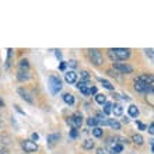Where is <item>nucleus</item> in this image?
Here are the masks:
<instances>
[{
	"label": "nucleus",
	"mask_w": 154,
	"mask_h": 154,
	"mask_svg": "<svg viewBox=\"0 0 154 154\" xmlns=\"http://www.w3.org/2000/svg\"><path fill=\"white\" fill-rule=\"evenodd\" d=\"M55 55H56L57 59H62V53H60V51H55Z\"/></svg>",
	"instance_id": "72a5a7b5"
},
{
	"label": "nucleus",
	"mask_w": 154,
	"mask_h": 154,
	"mask_svg": "<svg viewBox=\"0 0 154 154\" xmlns=\"http://www.w3.org/2000/svg\"><path fill=\"white\" fill-rule=\"evenodd\" d=\"M132 55V51L126 48H111L108 49V56L112 62H121V60H126L129 59Z\"/></svg>",
	"instance_id": "f257e3e1"
},
{
	"label": "nucleus",
	"mask_w": 154,
	"mask_h": 154,
	"mask_svg": "<svg viewBox=\"0 0 154 154\" xmlns=\"http://www.w3.org/2000/svg\"><path fill=\"white\" fill-rule=\"evenodd\" d=\"M69 65L72 66V67H76V66H77V62H76V60H72V62L69 63Z\"/></svg>",
	"instance_id": "e433bc0d"
},
{
	"label": "nucleus",
	"mask_w": 154,
	"mask_h": 154,
	"mask_svg": "<svg viewBox=\"0 0 154 154\" xmlns=\"http://www.w3.org/2000/svg\"><path fill=\"white\" fill-rule=\"evenodd\" d=\"M95 102L100 104V105H104L106 102V95H104V94H95Z\"/></svg>",
	"instance_id": "a211bd4d"
},
{
	"label": "nucleus",
	"mask_w": 154,
	"mask_h": 154,
	"mask_svg": "<svg viewBox=\"0 0 154 154\" xmlns=\"http://www.w3.org/2000/svg\"><path fill=\"white\" fill-rule=\"evenodd\" d=\"M93 136H95V137H101L102 134H104V130L101 129V128H93Z\"/></svg>",
	"instance_id": "4be33fe9"
},
{
	"label": "nucleus",
	"mask_w": 154,
	"mask_h": 154,
	"mask_svg": "<svg viewBox=\"0 0 154 154\" xmlns=\"http://www.w3.org/2000/svg\"><path fill=\"white\" fill-rule=\"evenodd\" d=\"M128 112H129V115L132 118H137L139 116V109L136 105H130L129 108H128Z\"/></svg>",
	"instance_id": "f3484780"
},
{
	"label": "nucleus",
	"mask_w": 154,
	"mask_h": 154,
	"mask_svg": "<svg viewBox=\"0 0 154 154\" xmlns=\"http://www.w3.org/2000/svg\"><path fill=\"white\" fill-rule=\"evenodd\" d=\"M17 93L20 94V97L24 100V101H27L28 104H32L34 102V100H32V97H31V94L27 91V90H24V88H18L17 90Z\"/></svg>",
	"instance_id": "6e6552de"
},
{
	"label": "nucleus",
	"mask_w": 154,
	"mask_h": 154,
	"mask_svg": "<svg viewBox=\"0 0 154 154\" xmlns=\"http://www.w3.org/2000/svg\"><path fill=\"white\" fill-rule=\"evenodd\" d=\"M59 139H60V134L59 133H52V134H48L46 142H48L49 144H55L56 142H59Z\"/></svg>",
	"instance_id": "f8f14e48"
},
{
	"label": "nucleus",
	"mask_w": 154,
	"mask_h": 154,
	"mask_svg": "<svg viewBox=\"0 0 154 154\" xmlns=\"http://www.w3.org/2000/svg\"><path fill=\"white\" fill-rule=\"evenodd\" d=\"M0 154H8L7 149H0Z\"/></svg>",
	"instance_id": "c9c22d12"
},
{
	"label": "nucleus",
	"mask_w": 154,
	"mask_h": 154,
	"mask_svg": "<svg viewBox=\"0 0 154 154\" xmlns=\"http://www.w3.org/2000/svg\"><path fill=\"white\" fill-rule=\"evenodd\" d=\"M132 142L134 143V144H136V146H142L143 143H144V140H143V136L142 134H133V136H132Z\"/></svg>",
	"instance_id": "ddd939ff"
},
{
	"label": "nucleus",
	"mask_w": 154,
	"mask_h": 154,
	"mask_svg": "<svg viewBox=\"0 0 154 154\" xmlns=\"http://www.w3.org/2000/svg\"><path fill=\"white\" fill-rule=\"evenodd\" d=\"M134 90L137 93H153V85H147L137 79H134Z\"/></svg>",
	"instance_id": "423d86ee"
},
{
	"label": "nucleus",
	"mask_w": 154,
	"mask_h": 154,
	"mask_svg": "<svg viewBox=\"0 0 154 154\" xmlns=\"http://www.w3.org/2000/svg\"><path fill=\"white\" fill-rule=\"evenodd\" d=\"M21 147L25 150V153H35L38 150V144L35 142H32V140H23Z\"/></svg>",
	"instance_id": "0eeeda50"
},
{
	"label": "nucleus",
	"mask_w": 154,
	"mask_h": 154,
	"mask_svg": "<svg viewBox=\"0 0 154 154\" xmlns=\"http://www.w3.org/2000/svg\"><path fill=\"white\" fill-rule=\"evenodd\" d=\"M77 136H79V130H77L76 128H72V129H70V137H72V139H76Z\"/></svg>",
	"instance_id": "a878e982"
},
{
	"label": "nucleus",
	"mask_w": 154,
	"mask_h": 154,
	"mask_svg": "<svg viewBox=\"0 0 154 154\" xmlns=\"http://www.w3.org/2000/svg\"><path fill=\"white\" fill-rule=\"evenodd\" d=\"M111 112H112V104H111V102H105V104H104V112H102V114L109 115Z\"/></svg>",
	"instance_id": "412c9836"
},
{
	"label": "nucleus",
	"mask_w": 154,
	"mask_h": 154,
	"mask_svg": "<svg viewBox=\"0 0 154 154\" xmlns=\"http://www.w3.org/2000/svg\"><path fill=\"white\" fill-rule=\"evenodd\" d=\"M108 125L115 130H121V123L118 121H115V119H108Z\"/></svg>",
	"instance_id": "6ab92c4d"
},
{
	"label": "nucleus",
	"mask_w": 154,
	"mask_h": 154,
	"mask_svg": "<svg viewBox=\"0 0 154 154\" xmlns=\"http://www.w3.org/2000/svg\"><path fill=\"white\" fill-rule=\"evenodd\" d=\"M154 125H153V123H150V126H149V133H150V134H153L154 133Z\"/></svg>",
	"instance_id": "2f4dec72"
},
{
	"label": "nucleus",
	"mask_w": 154,
	"mask_h": 154,
	"mask_svg": "<svg viewBox=\"0 0 154 154\" xmlns=\"http://www.w3.org/2000/svg\"><path fill=\"white\" fill-rule=\"evenodd\" d=\"M67 123L69 125H72V128H80L81 125H83V115H81V112H74L72 116L67 118Z\"/></svg>",
	"instance_id": "20e7f679"
},
{
	"label": "nucleus",
	"mask_w": 154,
	"mask_h": 154,
	"mask_svg": "<svg viewBox=\"0 0 154 154\" xmlns=\"http://www.w3.org/2000/svg\"><path fill=\"white\" fill-rule=\"evenodd\" d=\"M101 83H102V85H104V88H106V90H111V91L114 90V85L111 84V83H109V81H108V80H104V79H101Z\"/></svg>",
	"instance_id": "5701e85b"
},
{
	"label": "nucleus",
	"mask_w": 154,
	"mask_h": 154,
	"mask_svg": "<svg viewBox=\"0 0 154 154\" xmlns=\"http://www.w3.org/2000/svg\"><path fill=\"white\" fill-rule=\"evenodd\" d=\"M122 122H123V123H128V122H129V119H128V118H123V119H122Z\"/></svg>",
	"instance_id": "ea45409f"
},
{
	"label": "nucleus",
	"mask_w": 154,
	"mask_h": 154,
	"mask_svg": "<svg viewBox=\"0 0 154 154\" xmlns=\"http://www.w3.org/2000/svg\"><path fill=\"white\" fill-rule=\"evenodd\" d=\"M93 94H97V87H90V95H93Z\"/></svg>",
	"instance_id": "c756f323"
},
{
	"label": "nucleus",
	"mask_w": 154,
	"mask_h": 154,
	"mask_svg": "<svg viewBox=\"0 0 154 154\" xmlns=\"http://www.w3.org/2000/svg\"><path fill=\"white\" fill-rule=\"evenodd\" d=\"M59 69H60V70H65V69H66V63H65V62H60V65H59Z\"/></svg>",
	"instance_id": "473e14b6"
},
{
	"label": "nucleus",
	"mask_w": 154,
	"mask_h": 154,
	"mask_svg": "<svg viewBox=\"0 0 154 154\" xmlns=\"http://www.w3.org/2000/svg\"><path fill=\"white\" fill-rule=\"evenodd\" d=\"M136 125L139 126V129H140V130H146V125H144V123H142L140 121H136Z\"/></svg>",
	"instance_id": "c85d7f7f"
},
{
	"label": "nucleus",
	"mask_w": 154,
	"mask_h": 154,
	"mask_svg": "<svg viewBox=\"0 0 154 154\" xmlns=\"http://www.w3.org/2000/svg\"><path fill=\"white\" fill-rule=\"evenodd\" d=\"M112 112L115 114V116H121L123 114V108L119 104H115V105H112Z\"/></svg>",
	"instance_id": "dca6fc26"
},
{
	"label": "nucleus",
	"mask_w": 154,
	"mask_h": 154,
	"mask_svg": "<svg viewBox=\"0 0 154 154\" xmlns=\"http://www.w3.org/2000/svg\"><path fill=\"white\" fill-rule=\"evenodd\" d=\"M81 80L90 81V73L87 72V70H83V72H81Z\"/></svg>",
	"instance_id": "393cba45"
},
{
	"label": "nucleus",
	"mask_w": 154,
	"mask_h": 154,
	"mask_svg": "<svg viewBox=\"0 0 154 154\" xmlns=\"http://www.w3.org/2000/svg\"><path fill=\"white\" fill-rule=\"evenodd\" d=\"M136 79L147 85H153V76H151V74H140V76L136 77Z\"/></svg>",
	"instance_id": "9d476101"
},
{
	"label": "nucleus",
	"mask_w": 154,
	"mask_h": 154,
	"mask_svg": "<svg viewBox=\"0 0 154 154\" xmlns=\"http://www.w3.org/2000/svg\"><path fill=\"white\" fill-rule=\"evenodd\" d=\"M18 67H20V70H28L29 69V63L27 59H21L20 63H18Z\"/></svg>",
	"instance_id": "aec40b11"
},
{
	"label": "nucleus",
	"mask_w": 154,
	"mask_h": 154,
	"mask_svg": "<svg viewBox=\"0 0 154 154\" xmlns=\"http://www.w3.org/2000/svg\"><path fill=\"white\" fill-rule=\"evenodd\" d=\"M144 52H146V56L147 57H150L151 60H153V49H146V51H144Z\"/></svg>",
	"instance_id": "cd10ccee"
},
{
	"label": "nucleus",
	"mask_w": 154,
	"mask_h": 154,
	"mask_svg": "<svg viewBox=\"0 0 154 154\" xmlns=\"http://www.w3.org/2000/svg\"><path fill=\"white\" fill-rule=\"evenodd\" d=\"M49 88L52 94H57L62 90V81L59 77L56 76H51L49 77Z\"/></svg>",
	"instance_id": "7ed1b4c3"
},
{
	"label": "nucleus",
	"mask_w": 154,
	"mask_h": 154,
	"mask_svg": "<svg viewBox=\"0 0 154 154\" xmlns=\"http://www.w3.org/2000/svg\"><path fill=\"white\" fill-rule=\"evenodd\" d=\"M87 125L88 126H93V128H97V125H98V121L97 119H95V118H88V119H87Z\"/></svg>",
	"instance_id": "b1692460"
},
{
	"label": "nucleus",
	"mask_w": 154,
	"mask_h": 154,
	"mask_svg": "<svg viewBox=\"0 0 154 154\" xmlns=\"http://www.w3.org/2000/svg\"><path fill=\"white\" fill-rule=\"evenodd\" d=\"M0 106H4V101H3V98L0 97Z\"/></svg>",
	"instance_id": "58836bf2"
},
{
	"label": "nucleus",
	"mask_w": 154,
	"mask_h": 154,
	"mask_svg": "<svg viewBox=\"0 0 154 154\" xmlns=\"http://www.w3.org/2000/svg\"><path fill=\"white\" fill-rule=\"evenodd\" d=\"M38 139H39L38 133H32V142H35V140H38Z\"/></svg>",
	"instance_id": "f704fd0d"
},
{
	"label": "nucleus",
	"mask_w": 154,
	"mask_h": 154,
	"mask_svg": "<svg viewBox=\"0 0 154 154\" xmlns=\"http://www.w3.org/2000/svg\"><path fill=\"white\" fill-rule=\"evenodd\" d=\"M123 100H125V101H130V97L125 94V95H123Z\"/></svg>",
	"instance_id": "4c0bfd02"
},
{
	"label": "nucleus",
	"mask_w": 154,
	"mask_h": 154,
	"mask_svg": "<svg viewBox=\"0 0 154 154\" xmlns=\"http://www.w3.org/2000/svg\"><path fill=\"white\" fill-rule=\"evenodd\" d=\"M63 101H65L67 105H73L76 100H74V95H73V94H69V93H67V94H65V95H63Z\"/></svg>",
	"instance_id": "4468645a"
},
{
	"label": "nucleus",
	"mask_w": 154,
	"mask_h": 154,
	"mask_svg": "<svg viewBox=\"0 0 154 154\" xmlns=\"http://www.w3.org/2000/svg\"><path fill=\"white\" fill-rule=\"evenodd\" d=\"M94 146H95V143H94L91 139H87V140L83 142V149H84V150H93Z\"/></svg>",
	"instance_id": "2eb2a0df"
},
{
	"label": "nucleus",
	"mask_w": 154,
	"mask_h": 154,
	"mask_svg": "<svg viewBox=\"0 0 154 154\" xmlns=\"http://www.w3.org/2000/svg\"><path fill=\"white\" fill-rule=\"evenodd\" d=\"M112 69L116 72V73H132L133 72V67L128 63H121V62H115L112 65Z\"/></svg>",
	"instance_id": "39448f33"
},
{
	"label": "nucleus",
	"mask_w": 154,
	"mask_h": 154,
	"mask_svg": "<svg viewBox=\"0 0 154 154\" xmlns=\"http://www.w3.org/2000/svg\"><path fill=\"white\" fill-rule=\"evenodd\" d=\"M87 55H88V59L93 62L95 66H101L104 63V57H102V53L98 51V49H88L87 51Z\"/></svg>",
	"instance_id": "f03ea898"
},
{
	"label": "nucleus",
	"mask_w": 154,
	"mask_h": 154,
	"mask_svg": "<svg viewBox=\"0 0 154 154\" xmlns=\"http://www.w3.org/2000/svg\"><path fill=\"white\" fill-rule=\"evenodd\" d=\"M31 79V74H29L28 70H18L17 73V80L18 81H28Z\"/></svg>",
	"instance_id": "1a4fd4ad"
},
{
	"label": "nucleus",
	"mask_w": 154,
	"mask_h": 154,
	"mask_svg": "<svg viewBox=\"0 0 154 154\" xmlns=\"http://www.w3.org/2000/svg\"><path fill=\"white\" fill-rule=\"evenodd\" d=\"M108 74H111L112 77H118V73L116 72H114V70H108Z\"/></svg>",
	"instance_id": "7c9ffc66"
},
{
	"label": "nucleus",
	"mask_w": 154,
	"mask_h": 154,
	"mask_svg": "<svg viewBox=\"0 0 154 154\" xmlns=\"http://www.w3.org/2000/svg\"><path fill=\"white\" fill-rule=\"evenodd\" d=\"M76 79H77V74L74 73L73 70H72V72H66L65 73V80H66V83H69V84L76 83Z\"/></svg>",
	"instance_id": "9b49d317"
},
{
	"label": "nucleus",
	"mask_w": 154,
	"mask_h": 154,
	"mask_svg": "<svg viewBox=\"0 0 154 154\" xmlns=\"http://www.w3.org/2000/svg\"><path fill=\"white\" fill-rule=\"evenodd\" d=\"M79 90H80L84 95H90V88H88V87H81V88H79Z\"/></svg>",
	"instance_id": "bb28decb"
}]
</instances>
